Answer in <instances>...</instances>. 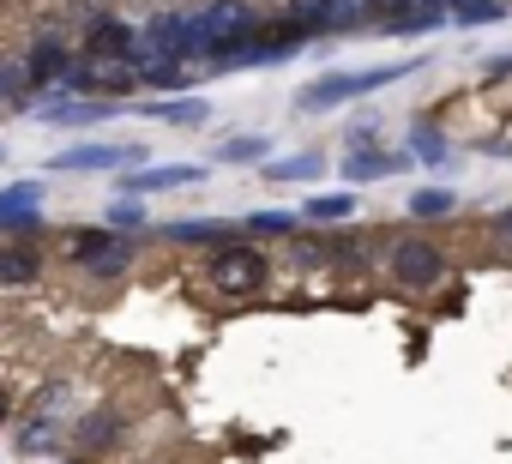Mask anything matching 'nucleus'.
<instances>
[{"instance_id":"nucleus-33","label":"nucleus","mask_w":512,"mask_h":464,"mask_svg":"<svg viewBox=\"0 0 512 464\" xmlns=\"http://www.w3.org/2000/svg\"><path fill=\"white\" fill-rule=\"evenodd\" d=\"M0 163H7V145H0Z\"/></svg>"},{"instance_id":"nucleus-29","label":"nucleus","mask_w":512,"mask_h":464,"mask_svg":"<svg viewBox=\"0 0 512 464\" xmlns=\"http://www.w3.org/2000/svg\"><path fill=\"white\" fill-rule=\"evenodd\" d=\"M374 7H380V0H332V37L374 25Z\"/></svg>"},{"instance_id":"nucleus-24","label":"nucleus","mask_w":512,"mask_h":464,"mask_svg":"<svg viewBox=\"0 0 512 464\" xmlns=\"http://www.w3.org/2000/svg\"><path fill=\"white\" fill-rule=\"evenodd\" d=\"M284 19H290V25H302V31L320 43V37H332V0H290Z\"/></svg>"},{"instance_id":"nucleus-1","label":"nucleus","mask_w":512,"mask_h":464,"mask_svg":"<svg viewBox=\"0 0 512 464\" xmlns=\"http://www.w3.org/2000/svg\"><path fill=\"white\" fill-rule=\"evenodd\" d=\"M308 31L302 25H290V19H278V25H247L235 43H223L211 61H205V73H247V67H284V61H296V55H308Z\"/></svg>"},{"instance_id":"nucleus-6","label":"nucleus","mask_w":512,"mask_h":464,"mask_svg":"<svg viewBox=\"0 0 512 464\" xmlns=\"http://www.w3.org/2000/svg\"><path fill=\"white\" fill-rule=\"evenodd\" d=\"M386 272H392V284H404V290H434V284H446V254H440L428 236H404V242L386 254Z\"/></svg>"},{"instance_id":"nucleus-18","label":"nucleus","mask_w":512,"mask_h":464,"mask_svg":"<svg viewBox=\"0 0 512 464\" xmlns=\"http://www.w3.org/2000/svg\"><path fill=\"white\" fill-rule=\"evenodd\" d=\"M157 236H163V242H181V248H205V242L223 248V236H235V223H229V217H175V223L157 229Z\"/></svg>"},{"instance_id":"nucleus-12","label":"nucleus","mask_w":512,"mask_h":464,"mask_svg":"<svg viewBox=\"0 0 512 464\" xmlns=\"http://www.w3.org/2000/svg\"><path fill=\"white\" fill-rule=\"evenodd\" d=\"M440 25H452V0H404L380 25V37H434Z\"/></svg>"},{"instance_id":"nucleus-26","label":"nucleus","mask_w":512,"mask_h":464,"mask_svg":"<svg viewBox=\"0 0 512 464\" xmlns=\"http://www.w3.org/2000/svg\"><path fill=\"white\" fill-rule=\"evenodd\" d=\"M109 242H115V229L103 223V229H73V236H67L61 248H67V260H73V266H91V260H97Z\"/></svg>"},{"instance_id":"nucleus-11","label":"nucleus","mask_w":512,"mask_h":464,"mask_svg":"<svg viewBox=\"0 0 512 464\" xmlns=\"http://www.w3.org/2000/svg\"><path fill=\"white\" fill-rule=\"evenodd\" d=\"M79 49L85 55H109V61H145V43H139V31L127 25V19H91L85 25V37H79Z\"/></svg>"},{"instance_id":"nucleus-7","label":"nucleus","mask_w":512,"mask_h":464,"mask_svg":"<svg viewBox=\"0 0 512 464\" xmlns=\"http://www.w3.org/2000/svg\"><path fill=\"white\" fill-rule=\"evenodd\" d=\"M13 446H19V458H61L73 446V416H61V410H25Z\"/></svg>"},{"instance_id":"nucleus-13","label":"nucleus","mask_w":512,"mask_h":464,"mask_svg":"<svg viewBox=\"0 0 512 464\" xmlns=\"http://www.w3.org/2000/svg\"><path fill=\"white\" fill-rule=\"evenodd\" d=\"M31 115L37 121H55V127H103V121L121 115V103L115 97H67V103H43Z\"/></svg>"},{"instance_id":"nucleus-22","label":"nucleus","mask_w":512,"mask_h":464,"mask_svg":"<svg viewBox=\"0 0 512 464\" xmlns=\"http://www.w3.org/2000/svg\"><path fill=\"white\" fill-rule=\"evenodd\" d=\"M356 193H308L302 199V223H344V217H356Z\"/></svg>"},{"instance_id":"nucleus-3","label":"nucleus","mask_w":512,"mask_h":464,"mask_svg":"<svg viewBox=\"0 0 512 464\" xmlns=\"http://www.w3.org/2000/svg\"><path fill=\"white\" fill-rule=\"evenodd\" d=\"M247 25H260L253 19L247 0H205V7H187V61H211L223 43H235Z\"/></svg>"},{"instance_id":"nucleus-27","label":"nucleus","mask_w":512,"mask_h":464,"mask_svg":"<svg viewBox=\"0 0 512 464\" xmlns=\"http://www.w3.org/2000/svg\"><path fill=\"white\" fill-rule=\"evenodd\" d=\"M241 229H253V236H296V229H302V211H247L241 217Z\"/></svg>"},{"instance_id":"nucleus-23","label":"nucleus","mask_w":512,"mask_h":464,"mask_svg":"<svg viewBox=\"0 0 512 464\" xmlns=\"http://www.w3.org/2000/svg\"><path fill=\"white\" fill-rule=\"evenodd\" d=\"M404 211H410L416 223H422V217H452V211H458V193H452V187H410V193H404Z\"/></svg>"},{"instance_id":"nucleus-30","label":"nucleus","mask_w":512,"mask_h":464,"mask_svg":"<svg viewBox=\"0 0 512 464\" xmlns=\"http://www.w3.org/2000/svg\"><path fill=\"white\" fill-rule=\"evenodd\" d=\"M494 236H500V242H512V211H500V217H494Z\"/></svg>"},{"instance_id":"nucleus-10","label":"nucleus","mask_w":512,"mask_h":464,"mask_svg":"<svg viewBox=\"0 0 512 464\" xmlns=\"http://www.w3.org/2000/svg\"><path fill=\"white\" fill-rule=\"evenodd\" d=\"M404 169H410V151H386L380 139H374V145H350L344 163H338L344 187H374V181H392V175H404Z\"/></svg>"},{"instance_id":"nucleus-32","label":"nucleus","mask_w":512,"mask_h":464,"mask_svg":"<svg viewBox=\"0 0 512 464\" xmlns=\"http://www.w3.org/2000/svg\"><path fill=\"white\" fill-rule=\"evenodd\" d=\"M0 416H7V392H0Z\"/></svg>"},{"instance_id":"nucleus-19","label":"nucleus","mask_w":512,"mask_h":464,"mask_svg":"<svg viewBox=\"0 0 512 464\" xmlns=\"http://www.w3.org/2000/svg\"><path fill=\"white\" fill-rule=\"evenodd\" d=\"M260 175H266L272 187H290V181H320V175H326V151H296V157H272V163H260Z\"/></svg>"},{"instance_id":"nucleus-25","label":"nucleus","mask_w":512,"mask_h":464,"mask_svg":"<svg viewBox=\"0 0 512 464\" xmlns=\"http://www.w3.org/2000/svg\"><path fill=\"white\" fill-rule=\"evenodd\" d=\"M512 13V0H452V25L476 31V25H500Z\"/></svg>"},{"instance_id":"nucleus-28","label":"nucleus","mask_w":512,"mask_h":464,"mask_svg":"<svg viewBox=\"0 0 512 464\" xmlns=\"http://www.w3.org/2000/svg\"><path fill=\"white\" fill-rule=\"evenodd\" d=\"M103 223H109V229H121V236H139V229H145V199L115 193V199H109V211H103Z\"/></svg>"},{"instance_id":"nucleus-34","label":"nucleus","mask_w":512,"mask_h":464,"mask_svg":"<svg viewBox=\"0 0 512 464\" xmlns=\"http://www.w3.org/2000/svg\"><path fill=\"white\" fill-rule=\"evenodd\" d=\"M0 103H7V91H0Z\"/></svg>"},{"instance_id":"nucleus-9","label":"nucleus","mask_w":512,"mask_h":464,"mask_svg":"<svg viewBox=\"0 0 512 464\" xmlns=\"http://www.w3.org/2000/svg\"><path fill=\"white\" fill-rule=\"evenodd\" d=\"M43 199H49L43 181H13V187H0V236L31 242V236H37V217H43Z\"/></svg>"},{"instance_id":"nucleus-31","label":"nucleus","mask_w":512,"mask_h":464,"mask_svg":"<svg viewBox=\"0 0 512 464\" xmlns=\"http://www.w3.org/2000/svg\"><path fill=\"white\" fill-rule=\"evenodd\" d=\"M55 464H91V458H67V452H61V458H55Z\"/></svg>"},{"instance_id":"nucleus-21","label":"nucleus","mask_w":512,"mask_h":464,"mask_svg":"<svg viewBox=\"0 0 512 464\" xmlns=\"http://www.w3.org/2000/svg\"><path fill=\"white\" fill-rule=\"evenodd\" d=\"M133 260H139V236H121V229H115V242H109L85 272H91V278H127V272H133Z\"/></svg>"},{"instance_id":"nucleus-8","label":"nucleus","mask_w":512,"mask_h":464,"mask_svg":"<svg viewBox=\"0 0 512 464\" xmlns=\"http://www.w3.org/2000/svg\"><path fill=\"white\" fill-rule=\"evenodd\" d=\"M205 163H145V169H121L115 193L127 199H151V193H175V187H199Z\"/></svg>"},{"instance_id":"nucleus-17","label":"nucleus","mask_w":512,"mask_h":464,"mask_svg":"<svg viewBox=\"0 0 512 464\" xmlns=\"http://www.w3.org/2000/svg\"><path fill=\"white\" fill-rule=\"evenodd\" d=\"M115 440H121V410H91V416L73 422V446H79V458H103Z\"/></svg>"},{"instance_id":"nucleus-2","label":"nucleus","mask_w":512,"mask_h":464,"mask_svg":"<svg viewBox=\"0 0 512 464\" xmlns=\"http://www.w3.org/2000/svg\"><path fill=\"white\" fill-rule=\"evenodd\" d=\"M422 61H386V67H362V73H326V79H314L302 97H296V109L302 115H332V109H344V103H356V97H368V91H380V85H398V79H410Z\"/></svg>"},{"instance_id":"nucleus-4","label":"nucleus","mask_w":512,"mask_h":464,"mask_svg":"<svg viewBox=\"0 0 512 464\" xmlns=\"http://www.w3.org/2000/svg\"><path fill=\"white\" fill-rule=\"evenodd\" d=\"M205 278H211V290H217V296L247 302V296H260V290L272 284V260L253 248V242H223V248L211 254Z\"/></svg>"},{"instance_id":"nucleus-20","label":"nucleus","mask_w":512,"mask_h":464,"mask_svg":"<svg viewBox=\"0 0 512 464\" xmlns=\"http://www.w3.org/2000/svg\"><path fill=\"white\" fill-rule=\"evenodd\" d=\"M458 151H452V139L434 127V121H416L410 127V163H428V169H446Z\"/></svg>"},{"instance_id":"nucleus-14","label":"nucleus","mask_w":512,"mask_h":464,"mask_svg":"<svg viewBox=\"0 0 512 464\" xmlns=\"http://www.w3.org/2000/svg\"><path fill=\"white\" fill-rule=\"evenodd\" d=\"M272 157H278L272 133H235V139H217V151H211V163H223V169H260Z\"/></svg>"},{"instance_id":"nucleus-5","label":"nucleus","mask_w":512,"mask_h":464,"mask_svg":"<svg viewBox=\"0 0 512 464\" xmlns=\"http://www.w3.org/2000/svg\"><path fill=\"white\" fill-rule=\"evenodd\" d=\"M49 169L61 175H103V169H145V145H127V139H85V145H67L49 157Z\"/></svg>"},{"instance_id":"nucleus-16","label":"nucleus","mask_w":512,"mask_h":464,"mask_svg":"<svg viewBox=\"0 0 512 464\" xmlns=\"http://www.w3.org/2000/svg\"><path fill=\"white\" fill-rule=\"evenodd\" d=\"M43 278V248L37 242H7L0 248V290H31Z\"/></svg>"},{"instance_id":"nucleus-15","label":"nucleus","mask_w":512,"mask_h":464,"mask_svg":"<svg viewBox=\"0 0 512 464\" xmlns=\"http://www.w3.org/2000/svg\"><path fill=\"white\" fill-rule=\"evenodd\" d=\"M133 115H151V121H169V127H205L211 121V97L187 91V97H151V103H133Z\"/></svg>"}]
</instances>
